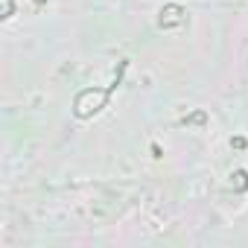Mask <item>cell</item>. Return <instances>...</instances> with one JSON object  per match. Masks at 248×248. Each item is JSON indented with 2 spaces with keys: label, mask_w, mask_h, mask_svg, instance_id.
<instances>
[{
  "label": "cell",
  "mask_w": 248,
  "mask_h": 248,
  "mask_svg": "<svg viewBox=\"0 0 248 248\" xmlns=\"http://www.w3.org/2000/svg\"><path fill=\"white\" fill-rule=\"evenodd\" d=\"M167 15H170V18H161V27H172V24H181V21H184L178 6H170V9H167Z\"/></svg>",
  "instance_id": "cell-1"
}]
</instances>
